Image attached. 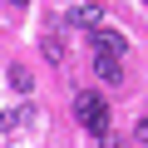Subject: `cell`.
Here are the masks:
<instances>
[{
  "mask_svg": "<svg viewBox=\"0 0 148 148\" xmlns=\"http://www.w3.org/2000/svg\"><path fill=\"white\" fill-rule=\"evenodd\" d=\"M74 119H79V128L84 133H94V138H104L109 133V104L99 99V94H79V99H74Z\"/></svg>",
  "mask_w": 148,
  "mask_h": 148,
  "instance_id": "obj_1",
  "label": "cell"
},
{
  "mask_svg": "<svg viewBox=\"0 0 148 148\" xmlns=\"http://www.w3.org/2000/svg\"><path fill=\"white\" fill-rule=\"evenodd\" d=\"M89 35H94V54H104V59H123V54H128V40H123L119 30H104V25H99V30H89Z\"/></svg>",
  "mask_w": 148,
  "mask_h": 148,
  "instance_id": "obj_2",
  "label": "cell"
},
{
  "mask_svg": "<svg viewBox=\"0 0 148 148\" xmlns=\"http://www.w3.org/2000/svg\"><path fill=\"white\" fill-rule=\"evenodd\" d=\"M69 25H89V30H99L104 25V5H74V15H69Z\"/></svg>",
  "mask_w": 148,
  "mask_h": 148,
  "instance_id": "obj_3",
  "label": "cell"
},
{
  "mask_svg": "<svg viewBox=\"0 0 148 148\" xmlns=\"http://www.w3.org/2000/svg\"><path fill=\"white\" fill-rule=\"evenodd\" d=\"M94 69L104 74V84H123V59H104V54H94Z\"/></svg>",
  "mask_w": 148,
  "mask_h": 148,
  "instance_id": "obj_4",
  "label": "cell"
},
{
  "mask_svg": "<svg viewBox=\"0 0 148 148\" xmlns=\"http://www.w3.org/2000/svg\"><path fill=\"white\" fill-rule=\"evenodd\" d=\"M10 84H15L20 94H30V84H35V79H30V69H20V64H15V69H10Z\"/></svg>",
  "mask_w": 148,
  "mask_h": 148,
  "instance_id": "obj_5",
  "label": "cell"
},
{
  "mask_svg": "<svg viewBox=\"0 0 148 148\" xmlns=\"http://www.w3.org/2000/svg\"><path fill=\"white\" fill-rule=\"evenodd\" d=\"M0 123H5V128H20V123H25V109H10V114L0 119Z\"/></svg>",
  "mask_w": 148,
  "mask_h": 148,
  "instance_id": "obj_6",
  "label": "cell"
},
{
  "mask_svg": "<svg viewBox=\"0 0 148 148\" xmlns=\"http://www.w3.org/2000/svg\"><path fill=\"white\" fill-rule=\"evenodd\" d=\"M45 54L49 59H64V40H45Z\"/></svg>",
  "mask_w": 148,
  "mask_h": 148,
  "instance_id": "obj_7",
  "label": "cell"
},
{
  "mask_svg": "<svg viewBox=\"0 0 148 148\" xmlns=\"http://www.w3.org/2000/svg\"><path fill=\"white\" fill-rule=\"evenodd\" d=\"M133 143H148V119H138V123H133Z\"/></svg>",
  "mask_w": 148,
  "mask_h": 148,
  "instance_id": "obj_8",
  "label": "cell"
},
{
  "mask_svg": "<svg viewBox=\"0 0 148 148\" xmlns=\"http://www.w3.org/2000/svg\"><path fill=\"white\" fill-rule=\"evenodd\" d=\"M10 5H20V10H25V5H30V0H10Z\"/></svg>",
  "mask_w": 148,
  "mask_h": 148,
  "instance_id": "obj_9",
  "label": "cell"
},
{
  "mask_svg": "<svg viewBox=\"0 0 148 148\" xmlns=\"http://www.w3.org/2000/svg\"><path fill=\"white\" fill-rule=\"evenodd\" d=\"M143 5H148V0H143Z\"/></svg>",
  "mask_w": 148,
  "mask_h": 148,
  "instance_id": "obj_10",
  "label": "cell"
}]
</instances>
